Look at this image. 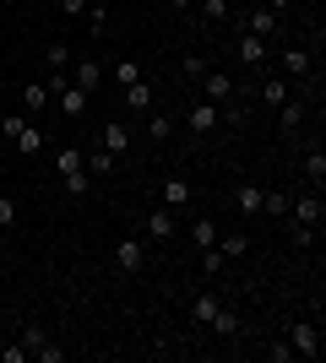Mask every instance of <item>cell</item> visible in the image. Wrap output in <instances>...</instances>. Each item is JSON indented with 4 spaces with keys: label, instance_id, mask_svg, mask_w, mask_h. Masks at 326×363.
Here are the masks:
<instances>
[{
    "label": "cell",
    "instance_id": "6da1fadb",
    "mask_svg": "<svg viewBox=\"0 0 326 363\" xmlns=\"http://www.w3.org/2000/svg\"><path fill=\"white\" fill-rule=\"evenodd\" d=\"M288 347H294V358H321V325L315 320H294L288 325Z\"/></svg>",
    "mask_w": 326,
    "mask_h": 363
},
{
    "label": "cell",
    "instance_id": "7a4b0ae2",
    "mask_svg": "<svg viewBox=\"0 0 326 363\" xmlns=\"http://www.w3.org/2000/svg\"><path fill=\"white\" fill-rule=\"evenodd\" d=\"M234 92H239V82H234L229 71H207V76H202V98H207V104L229 108V104H234Z\"/></svg>",
    "mask_w": 326,
    "mask_h": 363
},
{
    "label": "cell",
    "instance_id": "3957f363",
    "mask_svg": "<svg viewBox=\"0 0 326 363\" xmlns=\"http://www.w3.org/2000/svg\"><path fill=\"white\" fill-rule=\"evenodd\" d=\"M87 98H93V92H87V87H77V82H65V87L55 92V104H60V114H65V120H82V114H87Z\"/></svg>",
    "mask_w": 326,
    "mask_h": 363
},
{
    "label": "cell",
    "instance_id": "277c9868",
    "mask_svg": "<svg viewBox=\"0 0 326 363\" xmlns=\"http://www.w3.org/2000/svg\"><path fill=\"white\" fill-rule=\"evenodd\" d=\"M185 125L196 130V136H207V130H217V125H223V108H217V104H207V98H202V104H190Z\"/></svg>",
    "mask_w": 326,
    "mask_h": 363
},
{
    "label": "cell",
    "instance_id": "5b68a950",
    "mask_svg": "<svg viewBox=\"0 0 326 363\" xmlns=\"http://www.w3.org/2000/svg\"><path fill=\"white\" fill-rule=\"evenodd\" d=\"M288 217H294V223H310V228H321L326 206H321V196H294V201H288Z\"/></svg>",
    "mask_w": 326,
    "mask_h": 363
},
{
    "label": "cell",
    "instance_id": "8992f818",
    "mask_svg": "<svg viewBox=\"0 0 326 363\" xmlns=\"http://www.w3.org/2000/svg\"><path fill=\"white\" fill-rule=\"evenodd\" d=\"M234 55H239L245 65H266V55H272V49H266V38H256V33H239Z\"/></svg>",
    "mask_w": 326,
    "mask_h": 363
},
{
    "label": "cell",
    "instance_id": "52a82bcc",
    "mask_svg": "<svg viewBox=\"0 0 326 363\" xmlns=\"http://www.w3.org/2000/svg\"><path fill=\"white\" fill-rule=\"evenodd\" d=\"M55 104V92H49V82H22V108L28 114H38V108Z\"/></svg>",
    "mask_w": 326,
    "mask_h": 363
},
{
    "label": "cell",
    "instance_id": "ba28073f",
    "mask_svg": "<svg viewBox=\"0 0 326 363\" xmlns=\"http://www.w3.org/2000/svg\"><path fill=\"white\" fill-rule=\"evenodd\" d=\"M147 239H174V206H158V212H147Z\"/></svg>",
    "mask_w": 326,
    "mask_h": 363
},
{
    "label": "cell",
    "instance_id": "9c48e42d",
    "mask_svg": "<svg viewBox=\"0 0 326 363\" xmlns=\"http://www.w3.org/2000/svg\"><path fill=\"white\" fill-rule=\"evenodd\" d=\"M141 239H120L114 244V266H120V272H141Z\"/></svg>",
    "mask_w": 326,
    "mask_h": 363
},
{
    "label": "cell",
    "instance_id": "30bf717a",
    "mask_svg": "<svg viewBox=\"0 0 326 363\" xmlns=\"http://www.w3.org/2000/svg\"><path fill=\"white\" fill-rule=\"evenodd\" d=\"M278 65L288 76H294V82H305V76H310V49H283L278 55Z\"/></svg>",
    "mask_w": 326,
    "mask_h": 363
},
{
    "label": "cell",
    "instance_id": "8fae6325",
    "mask_svg": "<svg viewBox=\"0 0 326 363\" xmlns=\"http://www.w3.org/2000/svg\"><path fill=\"white\" fill-rule=\"evenodd\" d=\"M11 141H16V152H22V157H38V152H44V130H38L33 120L22 125V130H16Z\"/></svg>",
    "mask_w": 326,
    "mask_h": 363
},
{
    "label": "cell",
    "instance_id": "7c38bea8",
    "mask_svg": "<svg viewBox=\"0 0 326 363\" xmlns=\"http://www.w3.org/2000/svg\"><path fill=\"white\" fill-rule=\"evenodd\" d=\"M245 33H256V38L278 33V11H272V6H256V11H250V22H245Z\"/></svg>",
    "mask_w": 326,
    "mask_h": 363
},
{
    "label": "cell",
    "instance_id": "4fadbf2b",
    "mask_svg": "<svg viewBox=\"0 0 326 363\" xmlns=\"http://www.w3.org/2000/svg\"><path fill=\"white\" fill-rule=\"evenodd\" d=\"M305 114H310V104H305V98H288V104L278 108V125H283V130H299Z\"/></svg>",
    "mask_w": 326,
    "mask_h": 363
},
{
    "label": "cell",
    "instance_id": "5bb4252c",
    "mask_svg": "<svg viewBox=\"0 0 326 363\" xmlns=\"http://www.w3.org/2000/svg\"><path fill=\"white\" fill-rule=\"evenodd\" d=\"M234 206H239V217H256L261 212V184H239V190H234Z\"/></svg>",
    "mask_w": 326,
    "mask_h": 363
},
{
    "label": "cell",
    "instance_id": "9a60e30c",
    "mask_svg": "<svg viewBox=\"0 0 326 363\" xmlns=\"http://www.w3.org/2000/svg\"><path fill=\"white\" fill-rule=\"evenodd\" d=\"M217 303H223L217 293H196V298H190V320H196V325H207V320L217 315Z\"/></svg>",
    "mask_w": 326,
    "mask_h": 363
},
{
    "label": "cell",
    "instance_id": "2e32d148",
    "mask_svg": "<svg viewBox=\"0 0 326 363\" xmlns=\"http://www.w3.org/2000/svg\"><path fill=\"white\" fill-rule=\"evenodd\" d=\"M125 147H131V130H125L120 120H109V125H104V152H114V157H120Z\"/></svg>",
    "mask_w": 326,
    "mask_h": 363
},
{
    "label": "cell",
    "instance_id": "e0dca14e",
    "mask_svg": "<svg viewBox=\"0 0 326 363\" xmlns=\"http://www.w3.org/2000/svg\"><path fill=\"white\" fill-rule=\"evenodd\" d=\"M256 92H261V104H266V108H283L288 98H294V92H288V82H261Z\"/></svg>",
    "mask_w": 326,
    "mask_h": 363
},
{
    "label": "cell",
    "instance_id": "ac0fdd59",
    "mask_svg": "<svg viewBox=\"0 0 326 363\" xmlns=\"http://www.w3.org/2000/svg\"><path fill=\"white\" fill-rule=\"evenodd\" d=\"M288 201H294L288 190H261V212L266 217H288Z\"/></svg>",
    "mask_w": 326,
    "mask_h": 363
},
{
    "label": "cell",
    "instance_id": "d6986e66",
    "mask_svg": "<svg viewBox=\"0 0 326 363\" xmlns=\"http://www.w3.org/2000/svg\"><path fill=\"white\" fill-rule=\"evenodd\" d=\"M185 201H190V179H169V184H163V206H174V212H180Z\"/></svg>",
    "mask_w": 326,
    "mask_h": 363
},
{
    "label": "cell",
    "instance_id": "ffe728a7",
    "mask_svg": "<svg viewBox=\"0 0 326 363\" xmlns=\"http://www.w3.org/2000/svg\"><path fill=\"white\" fill-rule=\"evenodd\" d=\"M217 233H223V228H217L212 217H202V223L190 228V239H196V250H212V244H217Z\"/></svg>",
    "mask_w": 326,
    "mask_h": 363
},
{
    "label": "cell",
    "instance_id": "44dd1931",
    "mask_svg": "<svg viewBox=\"0 0 326 363\" xmlns=\"http://www.w3.org/2000/svg\"><path fill=\"white\" fill-rule=\"evenodd\" d=\"M71 82L93 92V87H98V60H77V65H71Z\"/></svg>",
    "mask_w": 326,
    "mask_h": 363
},
{
    "label": "cell",
    "instance_id": "7402d4cb",
    "mask_svg": "<svg viewBox=\"0 0 326 363\" xmlns=\"http://www.w3.org/2000/svg\"><path fill=\"white\" fill-rule=\"evenodd\" d=\"M305 174H310V184H315V196H321V184H326V152L315 147L310 157H305Z\"/></svg>",
    "mask_w": 326,
    "mask_h": 363
},
{
    "label": "cell",
    "instance_id": "603a6c76",
    "mask_svg": "<svg viewBox=\"0 0 326 363\" xmlns=\"http://www.w3.org/2000/svg\"><path fill=\"white\" fill-rule=\"evenodd\" d=\"M217 250H223L229 260H239V255L250 250V239H245V233H217Z\"/></svg>",
    "mask_w": 326,
    "mask_h": 363
},
{
    "label": "cell",
    "instance_id": "cb8c5ba5",
    "mask_svg": "<svg viewBox=\"0 0 326 363\" xmlns=\"http://www.w3.org/2000/svg\"><path fill=\"white\" fill-rule=\"evenodd\" d=\"M82 168H87V174H114V152H87V157H82Z\"/></svg>",
    "mask_w": 326,
    "mask_h": 363
},
{
    "label": "cell",
    "instance_id": "d4e9b609",
    "mask_svg": "<svg viewBox=\"0 0 326 363\" xmlns=\"http://www.w3.org/2000/svg\"><path fill=\"white\" fill-rule=\"evenodd\" d=\"M207 325H212L217 336H234V331H239V315H234V309H223V303H217V315L207 320Z\"/></svg>",
    "mask_w": 326,
    "mask_h": 363
},
{
    "label": "cell",
    "instance_id": "484cf974",
    "mask_svg": "<svg viewBox=\"0 0 326 363\" xmlns=\"http://www.w3.org/2000/svg\"><path fill=\"white\" fill-rule=\"evenodd\" d=\"M147 136H153V141H169L174 136V114H147Z\"/></svg>",
    "mask_w": 326,
    "mask_h": 363
},
{
    "label": "cell",
    "instance_id": "4316f807",
    "mask_svg": "<svg viewBox=\"0 0 326 363\" xmlns=\"http://www.w3.org/2000/svg\"><path fill=\"white\" fill-rule=\"evenodd\" d=\"M125 104L136 108V114H141V108H153V87H147V82H136V87H125Z\"/></svg>",
    "mask_w": 326,
    "mask_h": 363
},
{
    "label": "cell",
    "instance_id": "83f0119b",
    "mask_svg": "<svg viewBox=\"0 0 326 363\" xmlns=\"http://www.w3.org/2000/svg\"><path fill=\"white\" fill-rule=\"evenodd\" d=\"M65 190H71V196H87V190H93V174H87V168H77V174H65Z\"/></svg>",
    "mask_w": 326,
    "mask_h": 363
},
{
    "label": "cell",
    "instance_id": "f1b7e54d",
    "mask_svg": "<svg viewBox=\"0 0 326 363\" xmlns=\"http://www.w3.org/2000/svg\"><path fill=\"white\" fill-rule=\"evenodd\" d=\"M44 60H49V71H65V65H71V49H65L60 38H55V44L44 49Z\"/></svg>",
    "mask_w": 326,
    "mask_h": 363
},
{
    "label": "cell",
    "instance_id": "f546056e",
    "mask_svg": "<svg viewBox=\"0 0 326 363\" xmlns=\"http://www.w3.org/2000/svg\"><path fill=\"white\" fill-rule=\"evenodd\" d=\"M114 82H120V87H136V82H141V65L136 60H120V65H114Z\"/></svg>",
    "mask_w": 326,
    "mask_h": 363
},
{
    "label": "cell",
    "instance_id": "4dcf8cb0",
    "mask_svg": "<svg viewBox=\"0 0 326 363\" xmlns=\"http://www.w3.org/2000/svg\"><path fill=\"white\" fill-rule=\"evenodd\" d=\"M223 266H229V255H223L217 244H212V250H202V272H207V277H217Z\"/></svg>",
    "mask_w": 326,
    "mask_h": 363
},
{
    "label": "cell",
    "instance_id": "1f68e13d",
    "mask_svg": "<svg viewBox=\"0 0 326 363\" xmlns=\"http://www.w3.org/2000/svg\"><path fill=\"white\" fill-rule=\"evenodd\" d=\"M315 233H321V228H310V223H294V228H288V239H294L299 250H310V244H315Z\"/></svg>",
    "mask_w": 326,
    "mask_h": 363
},
{
    "label": "cell",
    "instance_id": "d6a6232c",
    "mask_svg": "<svg viewBox=\"0 0 326 363\" xmlns=\"http://www.w3.org/2000/svg\"><path fill=\"white\" fill-rule=\"evenodd\" d=\"M180 71H185V82H202V76L212 71V65H207L202 55H185V65H180Z\"/></svg>",
    "mask_w": 326,
    "mask_h": 363
},
{
    "label": "cell",
    "instance_id": "836d02e7",
    "mask_svg": "<svg viewBox=\"0 0 326 363\" xmlns=\"http://www.w3.org/2000/svg\"><path fill=\"white\" fill-rule=\"evenodd\" d=\"M87 28H93V33L109 28V6H104V0H93V6H87Z\"/></svg>",
    "mask_w": 326,
    "mask_h": 363
},
{
    "label": "cell",
    "instance_id": "e575fe53",
    "mask_svg": "<svg viewBox=\"0 0 326 363\" xmlns=\"http://www.w3.org/2000/svg\"><path fill=\"white\" fill-rule=\"evenodd\" d=\"M196 6H202L207 22H223V16H229V0H196Z\"/></svg>",
    "mask_w": 326,
    "mask_h": 363
},
{
    "label": "cell",
    "instance_id": "d590c367",
    "mask_svg": "<svg viewBox=\"0 0 326 363\" xmlns=\"http://www.w3.org/2000/svg\"><path fill=\"white\" fill-rule=\"evenodd\" d=\"M28 358H38V363H60V358H65V347H49V342H38Z\"/></svg>",
    "mask_w": 326,
    "mask_h": 363
},
{
    "label": "cell",
    "instance_id": "8d00e7d4",
    "mask_svg": "<svg viewBox=\"0 0 326 363\" xmlns=\"http://www.w3.org/2000/svg\"><path fill=\"white\" fill-rule=\"evenodd\" d=\"M55 168H60V174H77V168H82V152H71V147H65L60 157H55Z\"/></svg>",
    "mask_w": 326,
    "mask_h": 363
},
{
    "label": "cell",
    "instance_id": "74e56055",
    "mask_svg": "<svg viewBox=\"0 0 326 363\" xmlns=\"http://www.w3.org/2000/svg\"><path fill=\"white\" fill-rule=\"evenodd\" d=\"M11 223H16V201L0 196V228H11Z\"/></svg>",
    "mask_w": 326,
    "mask_h": 363
},
{
    "label": "cell",
    "instance_id": "f35d334b",
    "mask_svg": "<svg viewBox=\"0 0 326 363\" xmlns=\"http://www.w3.org/2000/svg\"><path fill=\"white\" fill-rule=\"evenodd\" d=\"M28 358V347H11V342H0V363H22Z\"/></svg>",
    "mask_w": 326,
    "mask_h": 363
},
{
    "label": "cell",
    "instance_id": "ab89813d",
    "mask_svg": "<svg viewBox=\"0 0 326 363\" xmlns=\"http://www.w3.org/2000/svg\"><path fill=\"white\" fill-rule=\"evenodd\" d=\"M87 6H93V0H60V11H65V16H87Z\"/></svg>",
    "mask_w": 326,
    "mask_h": 363
},
{
    "label": "cell",
    "instance_id": "60d3db41",
    "mask_svg": "<svg viewBox=\"0 0 326 363\" xmlns=\"http://www.w3.org/2000/svg\"><path fill=\"white\" fill-rule=\"evenodd\" d=\"M38 342H49V336H44V331H38V325H28V331H22V347H28V352H33V347H38Z\"/></svg>",
    "mask_w": 326,
    "mask_h": 363
},
{
    "label": "cell",
    "instance_id": "b9f144b4",
    "mask_svg": "<svg viewBox=\"0 0 326 363\" xmlns=\"http://www.w3.org/2000/svg\"><path fill=\"white\" fill-rule=\"evenodd\" d=\"M169 6H174V11H190V6H196V0H169Z\"/></svg>",
    "mask_w": 326,
    "mask_h": 363
},
{
    "label": "cell",
    "instance_id": "7bdbcfd3",
    "mask_svg": "<svg viewBox=\"0 0 326 363\" xmlns=\"http://www.w3.org/2000/svg\"><path fill=\"white\" fill-rule=\"evenodd\" d=\"M288 6H294V0H272V11H288Z\"/></svg>",
    "mask_w": 326,
    "mask_h": 363
},
{
    "label": "cell",
    "instance_id": "ee69618b",
    "mask_svg": "<svg viewBox=\"0 0 326 363\" xmlns=\"http://www.w3.org/2000/svg\"><path fill=\"white\" fill-rule=\"evenodd\" d=\"M0 342H6V325H0Z\"/></svg>",
    "mask_w": 326,
    "mask_h": 363
},
{
    "label": "cell",
    "instance_id": "f6af8a7d",
    "mask_svg": "<svg viewBox=\"0 0 326 363\" xmlns=\"http://www.w3.org/2000/svg\"><path fill=\"white\" fill-rule=\"evenodd\" d=\"M229 6H234V0H229Z\"/></svg>",
    "mask_w": 326,
    "mask_h": 363
}]
</instances>
